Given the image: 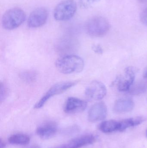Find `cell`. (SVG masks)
<instances>
[{"instance_id": "cell-28", "label": "cell", "mask_w": 147, "mask_h": 148, "mask_svg": "<svg viewBox=\"0 0 147 148\" xmlns=\"http://www.w3.org/2000/svg\"><path fill=\"white\" fill-rule=\"evenodd\" d=\"M146 136L147 137V130H146Z\"/></svg>"}, {"instance_id": "cell-8", "label": "cell", "mask_w": 147, "mask_h": 148, "mask_svg": "<svg viewBox=\"0 0 147 148\" xmlns=\"http://www.w3.org/2000/svg\"><path fill=\"white\" fill-rule=\"evenodd\" d=\"M107 106L103 102L95 103L91 107L88 112V120L91 122L95 123L104 120L107 116Z\"/></svg>"}, {"instance_id": "cell-21", "label": "cell", "mask_w": 147, "mask_h": 148, "mask_svg": "<svg viewBox=\"0 0 147 148\" xmlns=\"http://www.w3.org/2000/svg\"><path fill=\"white\" fill-rule=\"evenodd\" d=\"M140 19L143 24L147 26V8L142 12L140 16Z\"/></svg>"}, {"instance_id": "cell-4", "label": "cell", "mask_w": 147, "mask_h": 148, "mask_svg": "<svg viewBox=\"0 0 147 148\" xmlns=\"http://www.w3.org/2000/svg\"><path fill=\"white\" fill-rule=\"evenodd\" d=\"M77 84L76 81L60 82L53 85L43 95L42 97L35 105L34 108L38 109L42 108L47 102L55 95H59L67 90Z\"/></svg>"}, {"instance_id": "cell-2", "label": "cell", "mask_w": 147, "mask_h": 148, "mask_svg": "<svg viewBox=\"0 0 147 148\" xmlns=\"http://www.w3.org/2000/svg\"><path fill=\"white\" fill-rule=\"evenodd\" d=\"M110 25L108 21L102 16H97L89 20L85 24L87 34L93 37H100L108 34Z\"/></svg>"}, {"instance_id": "cell-23", "label": "cell", "mask_w": 147, "mask_h": 148, "mask_svg": "<svg viewBox=\"0 0 147 148\" xmlns=\"http://www.w3.org/2000/svg\"><path fill=\"white\" fill-rule=\"evenodd\" d=\"M1 143H0V148H5L6 147V143L4 142V141L2 140V139L1 138L0 140Z\"/></svg>"}, {"instance_id": "cell-1", "label": "cell", "mask_w": 147, "mask_h": 148, "mask_svg": "<svg viewBox=\"0 0 147 148\" xmlns=\"http://www.w3.org/2000/svg\"><path fill=\"white\" fill-rule=\"evenodd\" d=\"M55 66L59 72L64 74L78 73L83 70L85 62L80 56L74 55L65 56L58 58Z\"/></svg>"}, {"instance_id": "cell-25", "label": "cell", "mask_w": 147, "mask_h": 148, "mask_svg": "<svg viewBox=\"0 0 147 148\" xmlns=\"http://www.w3.org/2000/svg\"><path fill=\"white\" fill-rule=\"evenodd\" d=\"M140 2L142 3H147V0H138Z\"/></svg>"}, {"instance_id": "cell-12", "label": "cell", "mask_w": 147, "mask_h": 148, "mask_svg": "<svg viewBox=\"0 0 147 148\" xmlns=\"http://www.w3.org/2000/svg\"><path fill=\"white\" fill-rule=\"evenodd\" d=\"M96 137L93 135H84L74 138L70 141L67 144V147L80 148L93 144L96 142Z\"/></svg>"}, {"instance_id": "cell-27", "label": "cell", "mask_w": 147, "mask_h": 148, "mask_svg": "<svg viewBox=\"0 0 147 148\" xmlns=\"http://www.w3.org/2000/svg\"><path fill=\"white\" fill-rule=\"evenodd\" d=\"M144 77L145 78H147V70L146 71V73H145L144 75Z\"/></svg>"}, {"instance_id": "cell-10", "label": "cell", "mask_w": 147, "mask_h": 148, "mask_svg": "<svg viewBox=\"0 0 147 148\" xmlns=\"http://www.w3.org/2000/svg\"><path fill=\"white\" fill-rule=\"evenodd\" d=\"M87 103L77 97H70L66 101L64 111L66 114H73L83 112L87 108Z\"/></svg>"}, {"instance_id": "cell-19", "label": "cell", "mask_w": 147, "mask_h": 148, "mask_svg": "<svg viewBox=\"0 0 147 148\" xmlns=\"http://www.w3.org/2000/svg\"><path fill=\"white\" fill-rule=\"evenodd\" d=\"M9 90L6 84L4 82H1V89H0V101L2 102L7 97Z\"/></svg>"}, {"instance_id": "cell-3", "label": "cell", "mask_w": 147, "mask_h": 148, "mask_svg": "<svg viewBox=\"0 0 147 148\" xmlns=\"http://www.w3.org/2000/svg\"><path fill=\"white\" fill-rule=\"evenodd\" d=\"M26 19L25 12L20 8H14L6 11L2 18V25L7 30H12L20 27Z\"/></svg>"}, {"instance_id": "cell-11", "label": "cell", "mask_w": 147, "mask_h": 148, "mask_svg": "<svg viewBox=\"0 0 147 148\" xmlns=\"http://www.w3.org/2000/svg\"><path fill=\"white\" fill-rule=\"evenodd\" d=\"M58 131V126L55 123L49 121L42 123L36 129V133L40 138L46 140L53 138Z\"/></svg>"}, {"instance_id": "cell-13", "label": "cell", "mask_w": 147, "mask_h": 148, "mask_svg": "<svg viewBox=\"0 0 147 148\" xmlns=\"http://www.w3.org/2000/svg\"><path fill=\"white\" fill-rule=\"evenodd\" d=\"M135 103L132 99L123 98L117 100L114 104V109L116 113L124 114L133 110Z\"/></svg>"}, {"instance_id": "cell-14", "label": "cell", "mask_w": 147, "mask_h": 148, "mask_svg": "<svg viewBox=\"0 0 147 148\" xmlns=\"http://www.w3.org/2000/svg\"><path fill=\"white\" fill-rule=\"evenodd\" d=\"M144 121V118L139 116L118 121V131L120 132L125 131L129 128L135 127L141 124Z\"/></svg>"}, {"instance_id": "cell-22", "label": "cell", "mask_w": 147, "mask_h": 148, "mask_svg": "<svg viewBox=\"0 0 147 148\" xmlns=\"http://www.w3.org/2000/svg\"><path fill=\"white\" fill-rule=\"evenodd\" d=\"M92 49L95 53L98 54H102L103 52L102 47L98 44L93 45L92 47Z\"/></svg>"}, {"instance_id": "cell-18", "label": "cell", "mask_w": 147, "mask_h": 148, "mask_svg": "<svg viewBox=\"0 0 147 148\" xmlns=\"http://www.w3.org/2000/svg\"><path fill=\"white\" fill-rule=\"evenodd\" d=\"M20 77L25 82L32 83L37 79V74L35 71H25L20 74Z\"/></svg>"}, {"instance_id": "cell-20", "label": "cell", "mask_w": 147, "mask_h": 148, "mask_svg": "<svg viewBox=\"0 0 147 148\" xmlns=\"http://www.w3.org/2000/svg\"><path fill=\"white\" fill-rule=\"evenodd\" d=\"M100 0H79L80 7L84 9L89 8L98 2Z\"/></svg>"}, {"instance_id": "cell-24", "label": "cell", "mask_w": 147, "mask_h": 148, "mask_svg": "<svg viewBox=\"0 0 147 148\" xmlns=\"http://www.w3.org/2000/svg\"><path fill=\"white\" fill-rule=\"evenodd\" d=\"M52 148H68L67 146L65 145H60V146H56Z\"/></svg>"}, {"instance_id": "cell-6", "label": "cell", "mask_w": 147, "mask_h": 148, "mask_svg": "<svg viewBox=\"0 0 147 148\" xmlns=\"http://www.w3.org/2000/svg\"><path fill=\"white\" fill-rule=\"evenodd\" d=\"M107 94V89L104 84L98 81L91 82L85 90L86 97L92 101H99Z\"/></svg>"}, {"instance_id": "cell-16", "label": "cell", "mask_w": 147, "mask_h": 148, "mask_svg": "<svg viewBox=\"0 0 147 148\" xmlns=\"http://www.w3.org/2000/svg\"><path fill=\"white\" fill-rule=\"evenodd\" d=\"M9 143L14 145H26L29 143L30 138L24 134H18L13 135L8 138Z\"/></svg>"}, {"instance_id": "cell-26", "label": "cell", "mask_w": 147, "mask_h": 148, "mask_svg": "<svg viewBox=\"0 0 147 148\" xmlns=\"http://www.w3.org/2000/svg\"><path fill=\"white\" fill-rule=\"evenodd\" d=\"M28 148H40V147L37 145H33Z\"/></svg>"}, {"instance_id": "cell-5", "label": "cell", "mask_w": 147, "mask_h": 148, "mask_svg": "<svg viewBox=\"0 0 147 148\" xmlns=\"http://www.w3.org/2000/svg\"><path fill=\"white\" fill-rule=\"evenodd\" d=\"M77 10V3L74 0H64L56 6L54 16L57 21H68L74 16Z\"/></svg>"}, {"instance_id": "cell-17", "label": "cell", "mask_w": 147, "mask_h": 148, "mask_svg": "<svg viewBox=\"0 0 147 148\" xmlns=\"http://www.w3.org/2000/svg\"><path fill=\"white\" fill-rule=\"evenodd\" d=\"M147 89V82L144 81L138 82L129 90L130 94L133 95H138L145 92Z\"/></svg>"}, {"instance_id": "cell-9", "label": "cell", "mask_w": 147, "mask_h": 148, "mask_svg": "<svg viewBox=\"0 0 147 148\" xmlns=\"http://www.w3.org/2000/svg\"><path fill=\"white\" fill-rule=\"evenodd\" d=\"M135 76V70L133 68H126L124 70V75L117 79L118 90L121 91L129 90L134 81Z\"/></svg>"}, {"instance_id": "cell-15", "label": "cell", "mask_w": 147, "mask_h": 148, "mask_svg": "<svg viewBox=\"0 0 147 148\" xmlns=\"http://www.w3.org/2000/svg\"><path fill=\"white\" fill-rule=\"evenodd\" d=\"M118 121L109 120L102 122L99 125V129L103 133H110L118 131Z\"/></svg>"}, {"instance_id": "cell-7", "label": "cell", "mask_w": 147, "mask_h": 148, "mask_svg": "<svg viewBox=\"0 0 147 148\" xmlns=\"http://www.w3.org/2000/svg\"><path fill=\"white\" fill-rule=\"evenodd\" d=\"M47 10L44 8H39L35 10L29 15L28 21V27L38 28L44 25L48 18Z\"/></svg>"}]
</instances>
